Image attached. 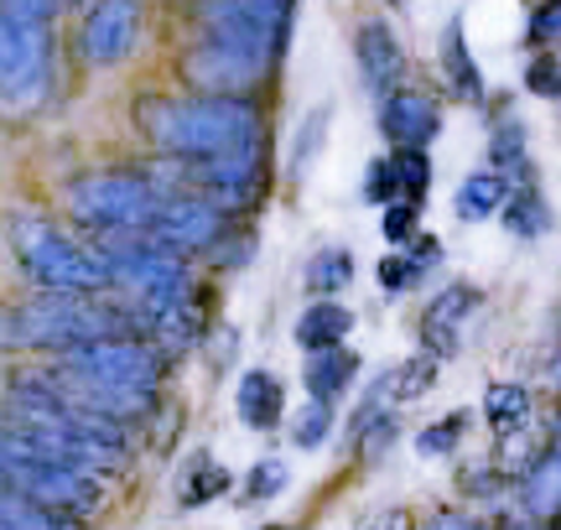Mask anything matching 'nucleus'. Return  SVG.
Segmentation results:
<instances>
[{
    "instance_id": "obj_1",
    "label": "nucleus",
    "mask_w": 561,
    "mask_h": 530,
    "mask_svg": "<svg viewBox=\"0 0 561 530\" xmlns=\"http://www.w3.org/2000/svg\"><path fill=\"white\" fill-rule=\"evenodd\" d=\"M146 130L167 162H203L250 151L261 141V104L250 94H193V100L146 104Z\"/></svg>"
},
{
    "instance_id": "obj_2",
    "label": "nucleus",
    "mask_w": 561,
    "mask_h": 530,
    "mask_svg": "<svg viewBox=\"0 0 561 530\" xmlns=\"http://www.w3.org/2000/svg\"><path fill=\"white\" fill-rule=\"evenodd\" d=\"M115 333H136L121 312L100 307L94 297H73V291H42L37 302H21L5 312V344L11 348H83L115 338Z\"/></svg>"
},
{
    "instance_id": "obj_3",
    "label": "nucleus",
    "mask_w": 561,
    "mask_h": 530,
    "mask_svg": "<svg viewBox=\"0 0 561 530\" xmlns=\"http://www.w3.org/2000/svg\"><path fill=\"white\" fill-rule=\"evenodd\" d=\"M11 250H16V265L37 291L94 297L104 286H115V270L100 250H83L79 240H68L47 219H11Z\"/></svg>"
},
{
    "instance_id": "obj_4",
    "label": "nucleus",
    "mask_w": 561,
    "mask_h": 530,
    "mask_svg": "<svg viewBox=\"0 0 561 530\" xmlns=\"http://www.w3.org/2000/svg\"><path fill=\"white\" fill-rule=\"evenodd\" d=\"M167 193L146 183L140 172H121V166H104V172H83L68 183V208L83 229L94 234H115V229H151L157 224Z\"/></svg>"
},
{
    "instance_id": "obj_5",
    "label": "nucleus",
    "mask_w": 561,
    "mask_h": 530,
    "mask_svg": "<svg viewBox=\"0 0 561 530\" xmlns=\"http://www.w3.org/2000/svg\"><path fill=\"white\" fill-rule=\"evenodd\" d=\"M193 16H198L203 37L276 62L286 53V37H291L297 0H193Z\"/></svg>"
},
{
    "instance_id": "obj_6",
    "label": "nucleus",
    "mask_w": 561,
    "mask_h": 530,
    "mask_svg": "<svg viewBox=\"0 0 561 530\" xmlns=\"http://www.w3.org/2000/svg\"><path fill=\"white\" fill-rule=\"evenodd\" d=\"M0 73H5V104L37 100L53 73V16L0 11Z\"/></svg>"
},
{
    "instance_id": "obj_7",
    "label": "nucleus",
    "mask_w": 561,
    "mask_h": 530,
    "mask_svg": "<svg viewBox=\"0 0 561 530\" xmlns=\"http://www.w3.org/2000/svg\"><path fill=\"white\" fill-rule=\"evenodd\" d=\"M62 365L79 369L83 380L110 390H140V395H157L161 385V354L151 344H140L136 333H115V338H100V344L68 348Z\"/></svg>"
},
{
    "instance_id": "obj_8",
    "label": "nucleus",
    "mask_w": 561,
    "mask_h": 530,
    "mask_svg": "<svg viewBox=\"0 0 561 530\" xmlns=\"http://www.w3.org/2000/svg\"><path fill=\"white\" fill-rule=\"evenodd\" d=\"M271 68H276V62L255 58V53H244V47L198 37L187 47V58H182V79L193 83L198 94H250V89H261V83L271 79Z\"/></svg>"
},
{
    "instance_id": "obj_9",
    "label": "nucleus",
    "mask_w": 561,
    "mask_h": 530,
    "mask_svg": "<svg viewBox=\"0 0 561 530\" xmlns=\"http://www.w3.org/2000/svg\"><path fill=\"white\" fill-rule=\"evenodd\" d=\"M140 37V0H94L79 26V58L89 68H115Z\"/></svg>"
},
{
    "instance_id": "obj_10",
    "label": "nucleus",
    "mask_w": 561,
    "mask_h": 530,
    "mask_svg": "<svg viewBox=\"0 0 561 530\" xmlns=\"http://www.w3.org/2000/svg\"><path fill=\"white\" fill-rule=\"evenodd\" d=\"M224 224H229V214L219 204H208L203 193H167V204L157 214V234L167 245L178 250H193V245H214L224 240Z\"/></svg>"
},
{
    "instance_id": "obj_11",
    "label": "nucleus",
    "mask_w": 561,
    "mask_h": 530,
    "mask_svg": "<svg viewBox=\"0 0 561 530\" xmlns=\"http://www.w3.org/2000/svg\"><path fill=\"white\" fill-rule=\"evenodd\" d=\"M473 307H479V291H473L468 281H447V286H442L437 297L426 302V312H421V338H426V348L447 359V354L458 348L462 323L473 318Z\"/></svg>"
},
{
    "instance_id": "obj_12",
    "label": "nucleus",
    "mask_w": 561,
    "mask_h": 530,
    "mask_svg": "<svg viewBox=\"0 0 561 530\" xmlns=\"http://www.w3.org/2000/svg\"><path fill=\"white\" fill-rule=\"evenodd\" d=\"M354 58H359V73L375 94H396V83L405 73V53H401V37L390 32V21H364L359 37H354Z\"/></svg>"
},
{
    "instance_id": "obj_13",
    "label": "nucleus",
    "mask_w": 561,
    "mask_h": 530,
    "mask_svg": "<svg viewBox=\"0 0 561 530\" xmlns=\"http://www.w3.org/2000/svg\"><path fill=\"white\" fill-rule=\"evenodd\" d=\"M437 104L426 100L421 89H396V94H385L380 100V136L390 146H426L437 136Z\"/></svg>"
},
{
    "instance_id": "obj_14",
    "label": "nucleus",
    "mask_w": 561,
    "mask_h": 530,
    "mask_svg": "<svg viewBox=\"0 0 561 530\" xmlns=\"http://www.w3.org/2000/svg\"><path fill=\"white\" fill-rule=\"evenodd\" d=\"M234 411L250 431H276L280 416H286V390L271 369H244L240 390H234Z\"/></svg>"
},
{
    "instance_id": "obj_15",
    "label": "nucleus",
    "mask_w": 561,
    "mask_h": 530,
    "mask_svg": "<svg viewBox=\"0 0 561 530\" xmlns=\"http://www.w3.org/2000/svg\"><path fill=\"white\" fill-rule=\"evenodd\" d=\"M224 489H234V473L224 469L208 448L187 452V463L178 469V505L182 510H203V505H214Z\"/></svg>"
},
{
    "instance_id": "obj_16",
    "label": "nucleus",
    "mask_w": 561,
    "mask_h": 530,
    "mask_svg": "<svg viewBox=\"0 0 561 530\" xmlns=\"http://www.w3.org/2000/svg\"><path fill=\"white\" fill-rule=\"evenodd\" d=\"M354 380H359V354L343 344L318 348V354H307V365H301V385H307V395H318V401H339Z\"/></svg>"
},
{
    "instance_id": "obj_17",
    "label": "nucleus",
    "mask_w": 561,
    "mask_h": 530,
    "mask_svg": "<svg viewBox=\"0 0 561 530\" xmlns=\"http://www.w3.org/2000/svg\"><path fill=\"white\" fill-rule=\"evenodd\" d=\"M510 177H504L500 166H489V172H473V177H462L458 183V198H453V208H458V219H468V224H483V219H494V214H504V204H510Z\"/></svg>"
},
{
    "instance_id": "obj_18",
    "label": "nucleus",
    "mask_w": 561,
    "mask_h": 530,
    "mask_svg": "<svg viewBox=\"0 0 561 530\" xmlns=\"http://www.w3.org/2000/svg\"><path fill=\"white\" fill-rule=\"evenodd\" d=\"M348 327H354V312L339 307L333 297H318V302L297 318L291 333H297V344L307 348V354H318V348H339L343 338H348Z\"/></svg>"
},
{
    "instance_id": "obj_19",
    "label": "nucleus",
    "mask_w": 561,
    "mask_h": 530,
    "mask_svg": "<svg viewBox=\"0 0 561 530\" xmlns=\"http://www.w3.org/2000/svg\"><path fill=\"white\" fill-rule=\"evenodd\" d=\"M520 494H525V510L536 515V520H551L561 510V452L557 448H546L520 473Z\"/></svg>"
},
{
    "instance_id": "obj_20",
    "label": "nucleus",
    "mask_w": 561,
    "mask_h": 530,
    "mask_svg": "<svg viewBox=\"0 0 561 530\" xmlns=\"http://www.w3.org/2000/svg\"><path fill=\"white\" fill-rule=\"evenodd\" d=\"M483 422L494 427V437H515V431L530 422V390L510 385V380L489 385L483 390Z\"/></svg>"
},
{
    "instance_id": "obj_21",
    "label": "nucleus",
    "mask_w": 561,
    "mask_h": 530,
    "mask_svg": "<svg viewBox=\"0 0 561 530\" xmlns=\"http://www.w3.org/2000/svg\"><path fill=\"white\" fill-rule=\"evenodd\" d=\"M442 68H447V79H453V89H458L462 100H479L483 94L479 62H473L468 42H462V21L458 16L447 21V32H442Z\"/></svg>"
},
{
    "instance_id": "obj_22",
    "label": "nucleus",
    "mask_w": 561,
    "mask_h": 530,
    "mask_svg": "<svg viewBox=\"0 0 561 530\" xmlns=\"http://www.w3.org/2000/svg\"><path fill=\"white\" fill-rule=\"evenodd\" d=\"M348 281H354V255H348V250H339V245L318 250L312 261L301 265V286H307L312 297H339Z\"/></svg>"
},
{
    "instance_id": "obj_23",
    "label": "nucleus",
    "mask_w": 561,
    "mask_h": 530,
    "mask_svg": "<svg viewBox=\"0 0 561 530\" xmlns=\"http://www.w3.org/2000/svg\"><path fill=\"white\" fill-rule=\"evenodd\" d=\"M500 219L515 240H541L546 229H551V208H546V198L536 193V187L525 183L520 193H510V204H504Z\"/></svg>"
},
{
    "instance_id": "obj_24",
    "label": "nucleus",
    "mask_w": 561,
    "mask_h": 530,
    "mask_svg": "<svg viewBox=\"0 0 561 530\" xmlns=\"http://www.w3.org/2000/svg\"><path fill=\"white\" fill-rule=\"evenodd\" d=\"M328 125H333V104H318V110H307V120L297 125V141H291V177H301L307 166L318 162L322 141H328Z\"/></svg>"
},
{
    "instance_id": "obj_25",
    "label": "nucleus",
    "mask_w": 561,
    "mask_h": 530,
    "mask_svg": "<svg viewBox=\"0 0 561 530\" xmlns=\"http://www.w3.org/2000/svg\"><path fill=\"white\" fill-rule=\"evenodd\" d=\"M396 183H401V204H421L426 198V187H432V157H426V146H396Z\"/></svg>"
},
{
    "instance_id": "obj_26",
    "label": "nucleus",
    "mask_w": 561,
    "mask_h": 530,
    "mask_svg": "<svg viewBox=\"0 0 561 530\" xmlns=\"http://www.w3.org/2000/svg\"><path fill=\"white\" fill-rule=\"evenodd\" d=\"M328 431H333V401H318V395H312V401L291 416V448H301V452L322 448Z\"/></svg>"
},
{
    "instance_id": "obj_27",
    "label": "nucleus",
    "mask_w": 561,
    "mask_h": 530,
    "mask_svg": "<svg viewBox=\"0 0 561 530\" xmlns=\"http://www.w3.org/2000/svg\"><path fill=\"white\" fill-rule=\"evenodd\" d=\"M489 157H494L500 172H520L525 183H530V162H525V125L520 120L494 125V136H489Z\"/></svg>"
},
{
    "instance_id": "obj_28",
    "label": "nucleus",
    "mask_w": 561,
    "mask_h": 530,
    "mask_svg": "<svg viewBox=\"0 0 561 530\" xmlns=\"http://www.w3.org/2000/svg\"><path fill=\"white\" fill-rule=\"evenodd\" d=\"M462 431H468V411H453V416H442V422L416 431V452L421 458H447L462 442Z\"/></svg>"
},
{
    "instance_id": "obj_29",
    "label": "nucleus",
    "mask_w": 561,
    "mask_h": 530,
    "mask_svg": "<svg viewBox=\"0 0 561 530\" xmlns=\"http://www.w3.org/2000/svg\"><path fill=\"white\" fill-rule=\"evenodd\" d=\"M286 484H291V469H286L280 458H261L255 469L244 473V494H240V499H244V505H261V499H276Z\"/></svg>"
},
{
    "instance_id": "obj_30",
    "label": "nucleus",
    "mask_w": 561,
    "mask_h": 530,
    "mask_svg": "<svg viewBox=\"0 0 561 530\" xmlns=\"http://www.w3.org/2000/svg\"><path fill=\"white\" fill-rule=\"evenodd\" d=\"M375 276H380V291H385V297H401V291H411V286H416L421 276H426V261L405 255V250H390V255L380 261V270H375Z\"/></svg>"
},
{
    "instance_id": "obj_31",
    "label": "nucleus",
    "mask_w": 561,
    "mask_h": 530,
    "mask_svg": "<svg viewBox=\"0 0 561 530\" xmlns=\"http://www.w3.org/2000/svg\"><path fill=\"white\" fill-rule=\"evenodd\" d=\"M364 204H375V208L401 204V183H396L390 157H375V162H369V172H364Z\"/></svg>"
},
{
    "instance_id": "obj_32",
    "label": "nucleus",
    "mask_w": 561,
    "mask_h": 530,
    "mask_svg": "<svg viewBox=\"0 0 561 530\" xmlns=\"http://www.w3.org/2000/svg\"><path fill=\"white\" fill-rule=\"evenodd\" d=\"M525 89L536 100H561V53H536L525 68Z\"/></svg>"
},
{
    "instance_id": "obj_33",
    "label": "nucleus",
    "mask_w": 561,
    "mask_h": 530,
    "mask_svg": "<svg viewBox=\"0 0 561 530\" xmlns=\"http://www.w3.org/2000/svg\"><path fill=\"white\" fill-rule=\"evenodd\" d=\"M416 219H421V204H390L385 208V240H390V250H405L411 240H416Z\"/></svg>"
},
{
    "instance_id": "obj_34",
    "label": "nucleus",
    "mask_w": 561,
    "mask_h": 530,
    "mask_svg": "<svg viewBox=\"0 0 561 530\" xmlns=\"http://www.w3.org/2000/svg\"><path fill=\"white\" fill-rule=\"evenodd\" d=\"M530 37L536 42H557L561 37V0H546L541 11L530 16Z\"/></svg>"
},
{
    "instance_id": "obj_35",
    "label": "nucleus",
    "mask_w": 561,
    "mask_h": 530,
    "mask_svg": "<svg viewBox=\"0 0 561 530\" xmlns=\"http://www.w3.org/2000/svg\"><path fill=\"white\" fill-rule=\"evenodd\" d=\"M462 489L468 494H500V489H510V479H504L500 469H468L462 473Z\"/></svg>"
},
{
    "instance_id": "obj_36",
    "label": "nucleus",
    "mask_w": 561,
    "mask_h": 530,
    "mask_svg": "<svg viewBox=\"0 0 561 530\" xmlns=\"http://www.w3.org/2000/svg\"><path fill=\"white\" fill-rule=\"evenodd\" d=\"M426 530H494V526L479 520V515H468V510H442L426 520Z\"/></svg>"
},
{
    "instance_id": "obj_37",
    "label": "nucleus",
    "mask_w": 561,
    "mask_h": 530,
    "mask_svg": "<svg viewBox=\"0 0 561 530\" xmlns=\"http://www.w3.org/2000/svg\"><path fill=\"white\" fill-rule=\"evenodd\" d=\"M364 530H416V520H411V510H405V505H390V510H380Z\"/></svg>"
},
{
    "instance_id": "obj_38",
    "label": "nucleus",
    "mask_w": 561,
    "mask_h": 530,
    "mask_svg": "<svg viewBox=\"0 0 561 530\" xmlns=\"http://www.w3.org/2000/svg\"><path fill=\"white\" fill-rule=\"evenodd\" d=\"M551 448H557V452H561V422H557V437H551Z\"/></svg>"
},
{
    "instance_id": "obj_39",
    "label": "nucleus",
    "mask_w": 561,
    "mask_h": 530,
    "mask_svg": "<svg viewBox=\"0 0 561 530\" xmlns=\"http://www.w3.org/2000/svg\"><path fill=\"white\" fill-rule=\"evenodd\" d=\"M265 530H286V526H265Z\"/></svg>"
},
{
    "instance_id": "obj_40",
    "label": "nucleus",
    "mask_w": 561,
    "mask_h": 530,
    "mask_svg": "<svg viewBox=\"0 0 561 530\" xmlns=\"http://www.w3.org/2000/svg\"><path fill=\"white\" fill-rule=\"evenodd\" d=\"M557 53H561V37H557Z\"/></svg>"
},
{
    "instance_id": "obj_41",
    "label": "nucleus",
    "mask_w": 561,
    "mask_h": 530,
    "mask_svg": "<svg viewBox=\"0 0 561 530\" xmlns=\"http://www.w3.org/2000/svg\"><path fill=\"white\" fill-rule=\"evenodd\" d=\"M396 5H401V0H396Z\"/></svg>"
}]
</instances>
